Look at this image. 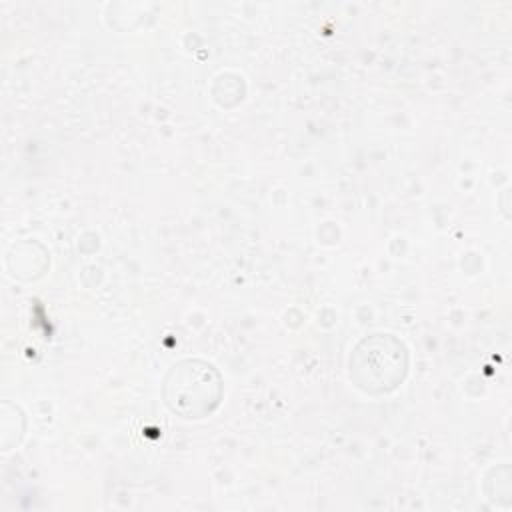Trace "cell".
I'll return each mask as SVG.
<instances>
[{"instance_id":"cell-1","label":"cell","mask_w":512,"mask_h":512,"mask_svg":"<svg viewBox=\"0 0 512 512\" xmlns=\"http://www.w3.org/2000/svg\"><path fill=\"white\" fill-rule=\"evenodd\" d=\"M164 396L168 406L184 418H202L220 398V378L210 364L186 360L172 368Z\"/></svg>"}]
</instances>
